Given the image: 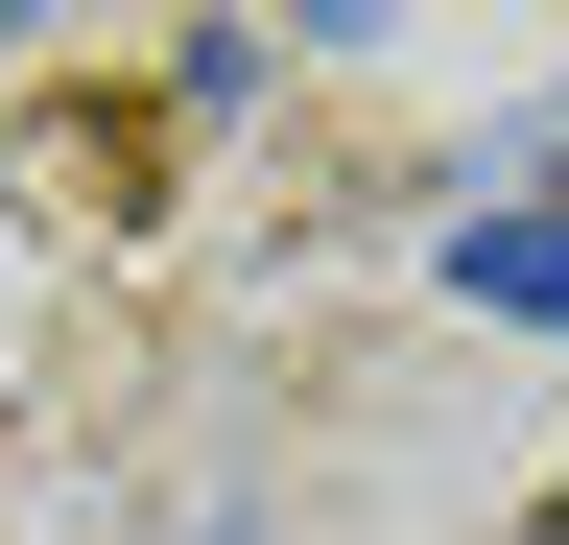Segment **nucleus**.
I'll return each mask as SVG.
<instances>
[{"instance_id":"nucleus-1","label":"nucleus","mask_w":569,"mask_h":545,"mask_svg":"<svg viewBox=\"0 0 569 545\" xmlns=\"http://www.w3.org/2000/svg\"><path fill=\"white\" fill-rule=\"evenodd\" d=\"M451 285H475V309H546V332H569V214H475V238H451Z\"/></svg>"}]
</instances>
